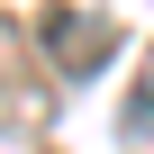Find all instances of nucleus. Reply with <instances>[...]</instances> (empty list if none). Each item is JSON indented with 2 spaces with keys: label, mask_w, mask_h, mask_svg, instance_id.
I'll return each mask as SVG.
<instances>
[{
  "label": "nucleus",
  "mask_w": 154,
  "mask_h": 154,
  "mask_svg": "<svg viewBox=\"0 0 154 154\" xmlns=\"http://www.w3.org/2000/svg\"><path fill=\"white\" fill-rule=\"evenodd\" d=\"M45 45H54V63H72V72H91V63L109 54V36H100L91 18H54V36H45Z\"/></svg>",
  "instance_id": "f257e3e1"
}]
</instances>
